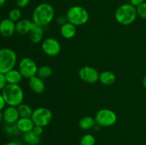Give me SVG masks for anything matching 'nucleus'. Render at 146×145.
Wrapping results in <instances>:
<instances>
[{
  "mask_svg": "<svg viewBox=\"0 0 146 145\" xmlns=\"http://www.w3.org/2000/svg\"><path fill=\"white\" fill-rule=\"evenodd\" d=\"M54 14V9L51 4L42 3L34 9L32 14V21L35 24L44 27L52 21Z\"/></svg>",
  "mask_w": 146,
  "mask_h": 145,
  "instance_id": "nucleus-1",
  "label": "nucleus"
},
{
  "mask_svg": "<svg viewBox=\"0 0 146 145\" xmlns=\"http://www.w3.org/2000/svg\"><path fill=\"white\" fill-rule=\"evenodd\" d=\"M1 95L8 106L17 107L24 100V92L19 84H7L1 90Z\"/></svg>",
  "mask_w": 146,
  "mask_h": 145,
  "instance_id": "nucleus-2",
  "label": "nucleus"
},
{
  "mask_svg": "<svg viewBox=\"0 0 146 145\" xmlns=\"http://www.w3.org/2000/svg\"><path fill=\"white\" fill-rule=\"evenodd\" d=\"M138 16L136 7L132 4H124L120 6L115 13L117 22L121 25L128 26L133 24Z\"/></svg>",
  "mask_w": 146,
  "mask_h": 145,
  "instance_id": "nucleus-3",
  "label": "nucleus"
},
{
  "mask_svg": "<svg viewBox=\"0 0 146 145\" xmlns=\"http://www.w3.org/2000/svg\"><path fill=\"white\" fill-rule=\"evenodd\" d=\"M66 16L68 22L76 26L86 24L89 18V14L85 8L81 6L76 5L68 9Z\"/></svg>",
  "mask_w": 146,
  "mask_h": 145,
  "instance_id": "nucleus-4",
  "label": "nucleus"
},
{
  "mask_svg": "<svg viewBox=\"0 0 146 145\" xmlns=\"http://www.w3.org/2000/svg\"><path fill=\"white\" fill-rule=\"evenodd\" d=\"M17 56L14 50L9 48L0 49V72L5 74L14 69L17 64Z\"/></svg>",
  "mask_w": 146,
  "mask_h": 145,
  "instance_id": "nucleus-5",
  "label": "nucleus"
},
{
  "mask_svg": "<svg viewBox=\"0 0 146 145\" xmlns=\"http://www.w3.org/2000/svg\"><path fill=\"white\" fill-rule=\"evenodd\" d=\"M94 118L97 125L104 127L113 126L117 122V115L115 112L106 108L98 110Z\"/></svg>",
  "mask_w": 146,
  "mask_h": 145,
  "instance_id": "nucleus-6",
  "label": "nucleus"
},
{
  "mask_svg": "<svg viewBox=\"0 0 146 145\" xmlns=\"http://www.w3.org/2000/svg\"><path fill=\"white\" fill-rule=\"evenodd\" d=\"M31 118L34 125L44 127L49 125L52 120V112L48 108L41 107L33 111Z\"/></svg>",
  "mask_w": 146,
  "mask_h": 145,
  "instance_id": "nucleus-7",
  "label": "nucleus"
},
{
  "mask_svg": "<svg viewBox=\"0 0 146 145\" xmlns=\"http://www.w3.org/2000/svg\"><path fill=\"white\" fill-rule=\"evenodd\" d=\"M18 70L23 78L29 79L36 75L38 66L34 60L28 57H25L20 60L18 65Z\"/></svg>",
  "mask_w": 146,
  "mask_h": 145,
  "instance_id": "nucleus-8",
  "label": "nucleus"
},
{
  "mask_svg": "<svg viewBox=\"0 0 146 145\" xmlns=\"http://www.w3.org/2000/svg\"><path fill=\"white\" fill-rule=\"evenodd\" d=\"M41 49L46 55L55 57L60 53L61 46L58 41L54 38H47L41 44Z\"/></svg>",
  "mask_w": 146,
  "mask_h": 145,
  "instance_id": "nucleus-9",
  "label": "nucleus"
},
{
  "mask_svg": "<svg viewBox=\"0 0 146 145\" xmlns=\"http://www.w3.org/2000/svg\"><path fill=\"white\" fill-rule=\"evenodd\" d=\"M100 73L94 67L86 65L80 68L78 71L79 78L87 83H95L99 80Z\"/></svg>",
  "mask_w": 146,
  "mask_h": 145,
  "instance_id": "nucleus-10",
  "label": "nucleus"
},
{
  "mask_svg": "<svg viewBox=\"0 0 146 145\" xmlns=\"http://www.w3.org/2000/svg\"><path fill=\"white\" fill-rule=\"evenodd\" d=\"M3 114V120L7 125H15L20 118L17 107L8 106L4 108Z\"/></svg>",
  "mask_w": 146,
  "mask_h": 145,
  "instance_id": "nucleus-11",
  "label": "nucleus"
},
{
  "mask_svg": "<svg viewBox=\"0 0 146 145\" xmlns=\"http://www.w3.org/2000/svg\"><path fill=\"white\" fill-rule=\"evenodd\" d=\"M16 32L15 22L9 18H4L0 21V35L4 38H9Z\"/></svg>",
  "mask_w": 146,
  "mask_h": 145,
  "instance_id": "nucleus-12",
  "label": "nucleus"
},
{
  "mask_svg": "<svg viewBox=\"0 0 146 145\" xmlns=\"http://www.w3.org/2000/svg\"><path fill=\"white\" fill-rule=\"evenodd\" d=\"M34 23L31 20L20 19L19 21L16 22V32L20 35H27L29 34L32 28L34 26Z\"/></svg>",
  "mask_w": 146,
  "mask_h": 145,
  "instance_id": "nucleus-13",
  "label": "nucleus"
},
{
  "mask_svg": "<svg viewBox=\"0 0 146 145\" xmlns=\"http://www.w3.org/2000/svg\"><path fill=\"white\" fill-rule=\"evenodd\" d=\"M29 86L31 91L36 94H41L45 90L44 80L39 78L38 75H35L29 79Z\"/></svg>",
  "mask_w": 146,
  "mask_h": 145,
  "instance_id": "nucleus-14",
  "label": "nucleus"
},
{
  "mask_svg": "<svg viewBox=\"0 0 146 145\" xmlns=\"http://www.w3.org/2000/svg\"><path fill=\"white\" fill-rule=\"evenodd\" d=\"M16 126L19 132L26 133V132L32 131L35 125H34L31 118L20 117L16 123Z\"/></svg>",
  "mask_w": 146,
  "mask_h": 145,
  "instance_id": "nucleus-15",
  "label": "nucleus"
},
{
  "mask_svg": "<svg viewBox=\"0 0 146 145\" xmlns=\"http://www.w3.org/2000/svg\"><path fill=\"white\" fill-rule=\"evenodd\" d=\"M60 32L64 38L71 39L74 38L76 34V27L73 24L67 21L66 23L61 26Z\"/></svg>",
  "mask_w": 146,
  "mask_h": 145,
  "instance_id": "nucleus-16",
  "label": "nucleus"
},
{
  "mask_svg": "<svg viewBox=\"0 0 146 145\" xmlns=\"http://www.w3.org/2000/svg\"><path fill=\"white\" fill-rule=\"evenodd\" d=\"M29 40L33 44H38L41 42L44 38V28L41 26L34 24V28L29 34Z\"/></svg>",
  "mask_w": 146,
  "mask_h": 145,
  "instance_id": "nucleus-17",
  "label": "nucleus"
},
{
  "mask_svg": "<svg viewBox=\"0 0 146 145\" xmlns=\"http://www.w3.org/2000/svg\"><path fill=\"white\" fill-rule=\"evenodd\" d=\"M5 77L8 84H19L23 78L19 70L14 68L6 72Z\"/></svg>",
  "mask_w": 146,
  "mask_h": 145,
  "instance_id": "nucleus-18",
  "label": "nucleus"
},
{
  "mask_svg": "<svg viewBox=\"0 0 146 145\" xmlns=\"http://www.w3.org/2000/svg\"><path fill=\"white\" fill-rule=\"evenodd\" d=\"M115 80H116L115 75L111 71H104L99 75V81L105 85H112L115 82Z\"/></svg>",
  "mask_w": 146,
  "mask_h": 145,
  "instance_id": "nucleus-19",
  "label": "nucleus"
},
{
  "mask_svg": "<svg viewBox=\"0 0 146 145\" xmlns=\"http://www.w3.org/2000/svg\"><path fill=\"white\" fill-rule=\"evenodd\" d=\"M96 122L95 118L90 116H86L81 118L78 122V126L83 130H89L95 127Z\"/></svg>",
  "mask_w": 146,
  "mask_h": 145,
  "instance_id": "nucleus-20",
  "label": "nucleus"
},
{
  "mask_svg": "<svg viewBox=\"0 0 146 145\" xmlns=\"http://www.w3.org/2000/svg\"><path fill=\"white\" fill-rule=\"evenodd\" d=\"M23 139L27 145H38L40 143V136L36 134L33 131L24 133Z\"/></svg>",
  "mask_w": 146,
  "mask_h": 145,
  "instance_id": "nucleus-21",
  "label": "nucleus"
},
{
  "mask_svg": "<svg viewBox=\"0 0 146 145\" xmlns=\"http://www.w3.org/2000/svg\"><path fill=\"white\" fill-rule=\"evenodd\" d=\"M18 109L19 114L21 118H31L33 113V109L29 105L25 103H21L17 107Z\"/></svg>",
  "mask_w": 146,
  "mask_h": 145,
  "instance_id": "nucleus-22",
  "label": "nucleus"
},
{
  "mask_svg": "<svg viewBox=\"0 0 146 145\" xmlns=\"http://www.w3.org/2000/svg\"><path fill=\"white\" fill-rule=\"evenodd\" d=\"M53 73V70L49 65H44L38 68L36 75H38L41 79H47L50 78Z\"/></svg>",
  "mask_w": 146,
  "mask_h": 145,
  "instance_id": "nucleus-23",
  "label": "nucleus"
},
{
  "mask_svg": "<svg viewBox=\"0 0 146 145\" xmlns=\"http://www.w3.org/2000/svg\"><path fill=\"white\" fill-rule=\"evenodd\" d=\"M96 138L91 134H86L80 140V145H95Z\"/></svg>",
  "mask_w": 146,
  "mask_h": 145,
  "instance_id": "nucleus-24",
  "label": "nucleus"
},
{
  "mask_svg": "<svg viewBox=\"0 0 146 145\" xmlns=\"http://www.w3.org/2000/svg\"><path fill=\"white\" fill-rule=\"evenodd\" d=\"M21 16V11L19 8H14L9 13V18L14 22H17Z\"/></svg>",
  "mask_w": 146,
  "mask_h": 145,
  "instance_id": "nucleus-25",
  "label": "nucleus"
},
{
  "mask_svg": "<svg viewBox=\"0 0 146 145\" xmlns=\"http://www.w3.org/2000/svg\"><path fill=\"white\" fill-rule=\"evenodd\" d=\"M137 14L140 18L146 19V2L144 1L143 4L136 7Z\"/></svg>",
  "mask_w": 146,
  "mask_h": 145,
  "instance_id": "nucleus-26",
  "label": "nucleus"
},
{
  "mask_svg": "<svg viewBox=\"0 0 146 145\" xmlns=\"http://www.w3.org/2000/svg\"><path fill=\"white\" fill-rule=\"evenodd\" d=\"M4 131H5V132L7 134L11 135V136L17 134L19 132V129H17V126H16V124L14 126V125H7V126L4 127Z\"/></svg>",
  "mask_w": 146,
  "mask_h": 145,
  "instance_id": "nucleus-27",
  "label": "nucleus"
},
{
  "mask_svg": "<svg viewBox=\"0 0 146 145\" xmlns=\"http://www.w3.org/2000/svg\"><path fill=\"white\" fill-rule=\"evenodd\" d=\"M31 0H16V4L19 9L25 8L29 5Z\"/></svg>",
  "mask_w": 146,
  "mask_h": 145,
  "instance_id": "nucleus-28",
  "label": "nucleus"
},
{
  "mask_svg": "<svg viewBox=\"0 0 146 145\" xmlns=\"http://www.w3.org/2000/svg\"><path fill=\"white\" fill-rule=\"evenodd\" d=\"M7 84L8 83H7V79H6L5 74L0 72V90H2Z\"/></svg>",
  "mask_w": 146,
  "mask_h": 145,
  "instance_id": "nucleus-29",
  "label": "nucleus"
},
{
  "mask_svg": "<svg viewBox=\"0 0 146 145\" xmlns=\"http://www.w3.org/2000/svg\"><path fill=\"white\" fill-rule=\"evenodd\" d=\"M33 132L36 134L38 136H41V134H43V132H44V129H43V127L41 126H37V125H35L33 129Z\"/></svg>",
  "mask_w": 146,
  "mask_h": 145,
  "instance_id": "nucleus-30",
  "label": "nucleus"
},
{
  "mask_svg": "<svg viewBox=\"0 0 146 145\" xmlns=\"http://www.w3.org/2000/svg\"><path fill=\"white\" fill-rule=\"evenodd\" d=\"M144 1H145V0H130V4H132L135 7H137L141 5V4H143Z\"/></svg>",
  "mask_w": 146,
  "mask_h": 145,
  "instance_id": "nucleus-31",
  "label": "nucleus"
},
{
  "mask_svg": "<svg viewBox=\"0 0 146 145\" xmlns=\"http://www.w3.org/2000/svg\"><path fill=\"white\" fill-rule=\"evenodd\" d=\"M57 21H58V24H61V26L63 25V24H65V23H66L67 21H68V20H67L66 16H58V18H57Z\"/></svg>",
  "mask_w": 146,
  "mask_h": 145,
  "instance_id": "nucleus-32",
  "label": "nucleus"
},
{
  "mask_svg": "<svg viewBox=\"0 0 146 145\" xmlns=\"http://www.w3.org/2000/svg\"><path fill=\"white\" fill-rule=\"evenodd\" d=\"M6 105H7V103H6L5 100H4L1 93H0V111L4 109Z\"/></svg>",
  "mask_w": 146,
  "mask_h": 145,
  "instance_id": "nucleus-33",
  "label": "nucleus"
},
{
  "mask_svg": "<svg viewBox=\"0 0 146 145\" xmlns=\"http://www.w3.org/2000/svg\"><path fill=\"white\" fill-rule=\"evenodd\" d=\"M4 145H19V144L15 142H7V143H6Z\"/></svg>",
  "mask_w": 146,
  "mask_h": 145,
  "instance_id": "nucleus-34",
  "label": "nucleus"
},
{
  "mask_svg": "<svg viewBox=\"0 0 146 145\" xmlns=\"http://www.w3.org/2000/svg\"><path fill=\"white\" fill-rule=\"evenodd\" d=\"M143 87L146 89V75L143 78Z\"/></svg>",
  "mask_w": 146,
  "mask_h": 145,
  "instance_id": "nucleus-35",
  "label": "nucleus"
},
{
  "mask_svg": "<svg viewBox=\"0 0 146 145\" xmlns=\"http://www.w3.org/2000/svg\"><path fill=\"white\" fill-rule=\"evenodd\" d=\"M6 2V0H0V7H2Z\"/></svg>",
  "mask_w": 146,
  "mask_h": 145,
  "instance_id": "nucleus-36",
  "label": "nucleus"
},
{
  "mask_svg": "<svg viewBox=\"0 0 146 145\" xmlns=\"http://www.w3.org/2000/svg\"><path fill=\"white\" fill-rule=\"evenodd\" d=\"M3 120V114L2 112H1V111H0V124H1V122H2Z\"/></svg>",
  "mask_w": 146,
  "mask_h": 145,
  "instance_id": "nucleus-37",
  "label": "nucleus"
},
{
  "mask_svg": "<svg viewBox=\"0 0 146 145\" xmlns=\"http://www.w3.org/2000/svg\"></svg>",
  "mask_w": 146,
  "mask_h": 145,
  "instance_id": "nucleus-38",
  "label": "nucleus"
}]
</instances>
